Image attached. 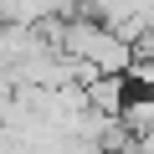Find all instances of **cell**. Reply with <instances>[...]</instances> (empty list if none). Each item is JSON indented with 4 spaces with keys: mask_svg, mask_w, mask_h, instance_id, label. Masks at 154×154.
I'll use <instances>...</instances> for the list:
<instances>
[{
    "mask_svg": "<svg viewBox=\"0 0 154 154\" xmlns=\"http://www.w3.org/2000/svg\"><path fill=\"white\" fill-rule=\"evenodd\" d=\"M118 123H123V134H128V139L154 134V93H128V98H123V108H118Z\"/></svg>",
    "mask_w": 154,
    "mask_h": 154,
    "instance_id": "obj_1",
    "label": "cell"
},
{
    "mask_svg": "<svg viewBox=\"0 0 154 154\" xmlns=\"http://www.w3.org/2000/svg\"><path fill=\"white\" fill-rule=\"evenodd\" d=\"M134 82H144V93H154V62H134Z\"/></svg>",
    "mask_w": 154,
    "mask_h": 154,
    "instance_id": "obj_2",
    "label": "cell"
}]
</instances>
